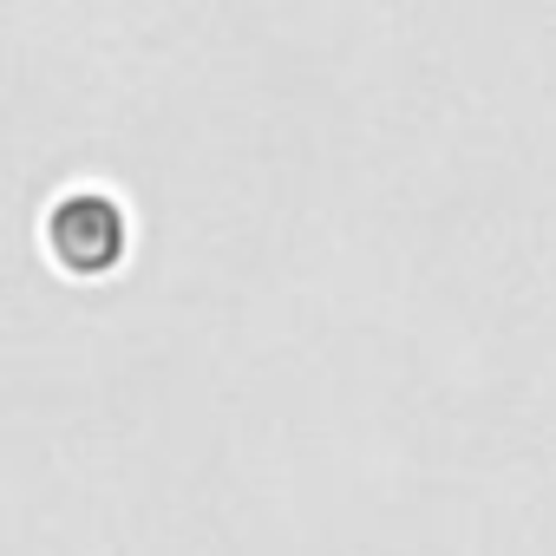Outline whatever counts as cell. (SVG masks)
<instances>
[{
  "instance_id": "6da1fadb",
  "label": "cell",
  "mask_w": 556,
  "mask_h": 556,
  "mask_svg": "<svg viewBox=\"0 0 556 556\" xmlns=\"http://www.w3.org/2000/svg\"><path fill=\"white\" fill-rule=\"evenodd\" d=\"M47 242L60 255V268L73 275H105L125 249V216L105 203V197H66L47 223Z\"/></svg>"
}]
</instances>
